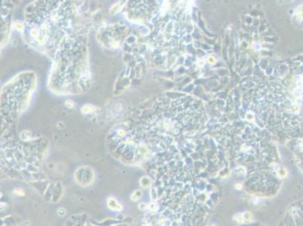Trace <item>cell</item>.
<instances>
[{
	"mask_svg": "<svg viewBox=\"0 0 303 226\" xmlns=\"http://www.w3.org/2000/svg\"><path fill=\"white\" fill-rule=\"evenodd\" d=\"M212 226H214V225H212Z\"/></svg>",
	"mask_w": 303,
	"mask_h": 226,
	"instance_id": "obj_6",
	"label": "cell"
},
{
	"mask_svg": "<svg viewBox=\"0 0 303 226\" xmlns=\"http://www.w3.org/2000/svg\"><path fill=\"white\" fill-rule=\"evenodd\" d=\"M234 219H235V221H237V222L239 223H241L244 222V218H243V215H242V214H238V215H236L235 216H234Z\"/></svg>",
	"mask_w": 303,
	"mask_h": 226,
	"instance_id": "obj_3",
	"label": "cell"
},
{
	"mask_svg": "<svg viewBox=\"0 0 303 226\" xmlns=\"http://www.w3.org/2000/svg\"><path fill=\"white\" fill-rule=\"evenodd\" d=\"M137 194V191H135V192H134V194L132 195V200H133V201H137V200L139 199V198L141 197V192H140V191H139V192L138 193V194Z\"/></svg>",
	"mask_w": 303,
	"mask_h": 226,
	"instance_id": "obj_4",
	"label": "cell"
},
{
	"mask_svg": "<svg viewBox=\"0 0 303 226\" xmlns=\"http://www.w3.org/2000/svg\"><path fill=\"white\" fill-rule=\"evenodd\" d=\"M108 204H109V207H110V208L115 210H122V206L120 204H118V203H117V201H115L113 198H111V199H109V201H108Z\"/></svg>",
	"mask_w": 303,
	"mask_h": 226,
	"instance_id": "obj_1",
	"label": "cell"
},
{
	"mask_svg": "<svg viewBox=\"0 0 303 226\" xmlns=\"http://www.w3.org/2000/svg\"><path fill=\"white\" fill-rule=\"evenodd\" d=\"M242 215H243L244 222L245 221V222H251V221L253 220V215L251 213L246 212L244 214H242Z\"/></svg>",
	"mask_w": 303,
	"mask_h": 226,
	"instance_id": "obj_2",
	"label": "cell"
},
{
	"mask_svg": "<svg viewBox=\"0 0 303 226\" xmlns=\"http://www.w3.org/2000/svg\"><path fill=\"white\" fill-rule=\"evenodd\" d=\"M235 188H236L238 190H241V189H242V186L241 184H237L236 186H235Z\"/></svg>",
	"mask_w": 303,
	"mask_h": 226,
	"instance_id": "obj_5",
	"label": "cell"
}]
</instances>
